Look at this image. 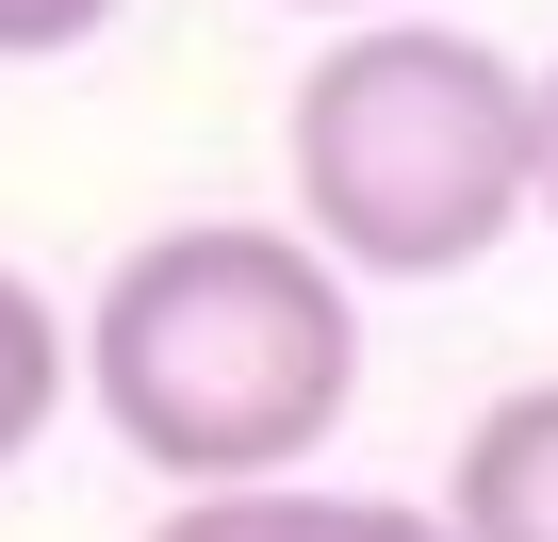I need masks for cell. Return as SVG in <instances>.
<instances>
[{
    "label": "cell",
    "mask_w": 558,
    "mask_h": 542,
    "mask_svg": "<svg viewBox=\"0 0 558 542\" xmlns=\"http://www.w3.org/2000/svg\"><path fill=\"white\" fill-rule=\"evenodd\" d=\"M116 17V0H0V67H34V50H83Z\"/></svg>",
    "instance_id": "obj_6"
},
{
    "label": "cell",
    "mask_w": 558,
    "mask_h": 542,
    "mask_svg": "<svg viewBox=\"0 0 558 542\" xmlns=\"http://www.w3.org/2000/svg\"><path fill=\"white\" fill-rule=\"evenodd\" d=\"M542 230H558V67H542Z\"/></svg>",
    "instance_id": "obj_7"
},
{
    "label": "cell",
    "mask_w": 558,
    "mask_h": 542,
    "mask_svg": "<svg viewBox=\"0 0 558 542\" xmlns=\"http://www.w3.org/2000/svg\"><path fill=\"white\" fill-rule=\"evenodd\" d=\"M83 395L99 427L181 477V493H246V477H296L345 395H362V297L313 230H263V214H181L148 230L99 313H83Z\"/></svg>",
    "instance_id": "obj_1"
},
{
    "label": "cell",
    "mask_w": 558,
    "mask_h": 542,
    "mask_svg": "<svg viewBox=\"0 0 558 542\" xmlns=\"http://www.w3.org/2000/svg\"><path fill=\"white\" fill-rule=\"evenodd\" d=\"M66 395H83V329L17 280V263H0V477L50 444V411H66Z\"/></svg>",
    "instance_id": "obj_5"
},
{
    "label": "cell",
    "mask_w": 558,
    "mask_h": 542,
    "mask_svg": "<svg viewBox=\"0 0 558 542\" xmlns=\"http://www.w3.org/2000/svg\"><path fill=\"white\" fill-rule=\"evenodd\" d=\"M148 542H460L411 493H329V477H246V493H181Z\"/></svg>",
    "instance_id": "obj_4"
},
{
    "label": "cell",
    "mask_w": 558,
    "mask_h": 542,
    "mask_svg": "<svg viewBox=\"0 0 558 542\" xmlns=\"http://www.w3.org/2000/svg\"><path fill=\"white\" fill-rule=\"evenodd\" d=\"M313 17H395V0H313Z\"/></svg>",
    "instance_id": "obj_8"
},
{
    "label": "cell",
    "mask_w": 558,
    "mask_h": 542,
    "mask_svg": "<svg viewBox=\"0 0 558 542\" xmlns=\"http://www.w3.org/2000/svg\"><path fill=\"white\" fill-rule=\"evenodd\" d=\"M444 526H460V542H558V378H525V395H493V411L460 427Z\"/></svg>",
    "instance_id": "obj_3"
},
{
    "label": "cell",
    "mask_w": 558,
    "mask_h": 542,
    "mask_svg": "<svg viewBox=\"0 0 558 542\" xmlns=\"http://www.w3.org/2000/svg\"><path fill=\"white\" fill-rule=\"evenodd\" d=\"M279 165H296V214L345 280H460L542 214V83L493 34L362 17L345 50H313Z\"/></svg>",
    "instance_id": "obj_2"
}]
</instances>
